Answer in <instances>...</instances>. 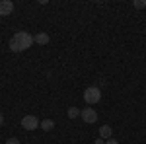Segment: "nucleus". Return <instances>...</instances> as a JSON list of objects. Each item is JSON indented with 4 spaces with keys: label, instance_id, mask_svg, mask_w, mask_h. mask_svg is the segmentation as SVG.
Wrapping results in <instances>:
<instances>
[{
    "label": "nucleus",
    "instance_id": "obj_1",
    "mask_svg": "<svg viewBox=\"0 0 146 144\" xmlns=\"http://www.w3.org/2000/svg\"><path fill=\"white\" fill-rule=\"evenodd\" d=\"M33 35L27 33V31H16L14 37L10 39V51L14 53H22V51H27L31 45H33Z\"/></svg>",
    "mask_w": 146,
    "mask_h": 144
},
{
    "label": "nucleus",
    "instance_id": "obj_2",
    "mask_svg": "<svg viewBox=\"0 0 146 144\" xmlns=\"http://www.w3.org/2000/svg\"><path fill=\"white\" fill-rule=\"evenodd\" d=\"M100 100H101V90L98 86H90V88L84 90V101L86 103L94 105V103H98Z\"/></svg>",
    "mask_w": 146,
    "mask_h": 144
},
{
    "label": "nucleus",
    "instance_id": "obj_3",
    "mask_svg": "<svg viewBox=\"0 0 146 144\" xmlns=\"http://www.w3.org/2000/svg\"><path fill=\"white\" fill-rule=\"evenodd\" d=\"M22 127L25 131H35L37 127H41V123L35 115H25V117H22Z\"/></svg>",
    "mask_w": 146,
    "mask_h": 144
},
{
    "label": "nucleus",
    "instance_id": "obj_4",
    "mask_svg": "<svg viewBox=\"0 0 146 144\" xmlns=\"http://www.w3.org/2000/svg\"><path fill=\"white\" fill-rule=\"evenodd\" d=\"M80 117L84 119V123H88V125H94V123L98 121V113H96V109H90V107L82 109Z\"/></svg>",
    "mask_w": 146,
    "mask_h": 144
},
{
    "label": "nucleus",
    "instance_id": "obj_5",
    "mask_svg": "<svg viewBox=\"0 0 146 144\" xmlns=\"http://www.w3.org/2000/svg\"><path fill=\"white\" fill-rule=\"evenodd\" d=\"M14 12V2L12 0H0V16H10Z\"/></svg>",
    "mask_w": 146,
    "mask_h": 144
},
{
    "label": "nucleus",
    "instance_id": "obj_6",
    "mask_svg": "<svg viewBox=\"0 0 146 144\" xmlns=\"http://www.w3.org/2000/svg\"><path fill=\"white\" fill-rule=\"evenodd\" d=\"M113 134V129L109 127V125H101L100 127V138H105V140H109Z\"/></svg>",
    "mask_w": 146,
    "mask_h": 144
},
{
    "label": "nucleus",
    "instance_id": "obj_7",
    "mask_svg": "<svg viewBox=\"0 0 146 144\" xmlns=\"http://www.w3.org/2000/svg\"><path fill=\"white\" fill-rule=\"evenodd\" d=\"M33 41L37 45H47L49 43V35L47 33H43V31H41V33H37V35H33Z\"/></svg>",
    "mask_w": 146,
    "mask_h": 144
},
{
    "label": "nucleus",
    "instance_id": "obj_8",
    "mask_svg": "<svg viewBox=\"0 0 146 144\" xmlns=\"http://www.w3.org/2000/svg\"><path fill=\"white\" fill-rule=\"evenodd\" d=\"M41 129L43 131H53L55 129V123L51 121V119H45V121H41Z\"/></svg>",
    "mask_w": 146,
    "mask_h": 144
},
{
    "label": "nucleus",
    "instance_id": "obj_9",
    "mask_svg": "<svg viewBox=\"0 0 146 144\" xmlns=\"http://www.w3.org/2000/svg\"><path fill=\"white\" fill-rule=\"evenodd\" d=\"M80 113H82V111H80L78 107H70V109H68V119H76V117H80Z\"/></svg>",
    "mask_w": 146,
    "mask_h": 144
},
{
    "label": "nucleus",
    "instance_id": "obj_10",
    "mask_svg": "<svg viewBox=\"0 0 146 144\" xmlns=\"http://www.w3.org/2000/svg\"><path fill=\"white\" fill-rule=\"evenodd\" d=\"M133 6L138 8V10H140V8H146V0H135V2H133Z\"/></svg>",
    "mask_w": 146,
    "mask_h": 144
},
{
    "label": "nucleus",
    "instance_id": "obj_11",
    "mask_svg": "<svg viewBox=\"0 0 146 144\" xmlns=\"http://www.w3.org/2000/svg\"><path fill=\"white\" fill-rule=\"evenodd\" d=\"M6 144H20V140H18V138H8Z\"/></svg>",
    "mask_w": 146,
    "mask_h": 144
},
{
    "label": "nucleus",
    "instance_id": "obj_12",
    "mask_svg": "<svg viewBox=\"0 0 146 144\" xmlns=\"http://www.w3.org/2000/svg\"><path fill=\"white\" fill-rule=\"evenodd\" d=\"M105 144H119V142H117L115 138H109V140H105Z\"/></svg>",
    "mask_w": 146,
    "mask_h": 144
},
{
    "label": "nucleus",
    "instance_id": "obj_13",
    "mask_svg": "<svg viewBox=\"0 0 146 144\" xmlns=\"http://www.w3.org/2000/svg\"><path fill=\"white\" fill-rule=\"evenodd\" d=\"M96 144H105V140H103V138H98V140H96Z\"/></svg>",
    "mask_w": 146,
    "mask_h": 144
},
{
    "label": "nucleus",
    "instance_id": "obj_14",
    "mask_svg": "<svg viewBox=\"0 0 146 144\" xmlns=\"http://www.w3.org/2000/svg\"><path fill=\"white\" fill-rule=\"evenodd\" d=\"M0 125H4V115L0 113Z\"/></svg>",
    "mask_w": 146,
    "mask_h": 144
}]
</instances>
